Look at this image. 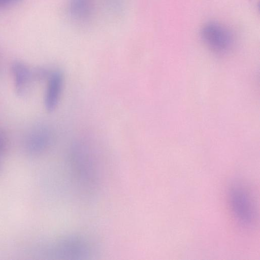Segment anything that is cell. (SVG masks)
<instances>
[{"instance_id": "1", "label": "cell", "mask_w": 260, "mask_h": 260, "mask_svg": "<svg viewBox=\"0 0 260 260\" xmlns=\"http://www.w3.org/2000/svg\"><path fill=\"white\" fill-rule=\"evenodd\" d=\"M201 34L206 45L216 53L226 52L233 44V37L231 32L222 24L209 23L203 26Z\"/></svg>"}, {"instance_id": "2", "label": "cell", "mask_w": 260, "mask_h": 260, "mask_svg": "<svg viewBox=\"0 0 260 260\" xmlns=\"http://www.w3.org/2000/svg\"><path fill=\"white\" fill-rule=\"evenodd\" d=\"M231 203L234 214L240 224L245 227L251 226L255 211L246 191L239 187L234 188L231 194Z\"/></svg>"}, {"instance_id": "3", "label": "cell", "mask_w": 260, "mask_h": 260, "mask_svg": "<svg viewBox=\"0 0 260 260\" xmlns=\"http://www.w3.org/2000/svg\"><path fill=\"white\" fill-rule=\"evenodd\" d=\"M44 104L48 112L53 111L57 106L62 92L64 77L59 70L51 71L48 79Z\"/></svg>"}, {"instance_id": "4", "label": "cell", "mask_w": 260, "mask_h": 260, "mask_svg": "<svg viewBox=\"0 0 260 260\" xmlns=\"http://www.w3.org/2000/svg\"><path fill=\"white\" fill-rule=\"evenodd\" d=\"M94 0H69L68 12L77 23H84L91 20L94 12Z\"/></svg>"}, {"instance_id": "5", "label": "cell", "mask_w": 260, "mask_h": 260, "mask_svg": "<svg viewBox=\"0 0 260 260\" xmlns=\"http://www.w3.org/2000/svg\"><path fill=\"white\" fill-rule=\"evenodd\" d=\"M15 91L20 96H24L28 91L30 81L34 79L32 70L21 62H16L12 66Z\"/></svg>"}, {"instance_id": "6", "label": "cell", "mask_w": 260, "mask_h": 260, "mask_svg": "<svg viewBox=\"0 0 260 260\" xmlns=\"http://www.w3.org/2000/svg\"><path fill=\"white\" fill-rule=\"evenodd\" d=\"M7 144L5 138L0 133V153H3L7 149Z\"/></svg>"}, {"instance_id": "7", "label": "cell", "mask_w": 260, "mask_h": 260, "mask_svg": "<svg viewBox=\"0 0 260 260\" xmlns=\"http://www.w3.org/2000/svg\"><path fill=\"white\" fill-rule=\"evenodd\" d=\"M17 0H0V4H6L16 1Z\"/></svg>"}]
</instances>
